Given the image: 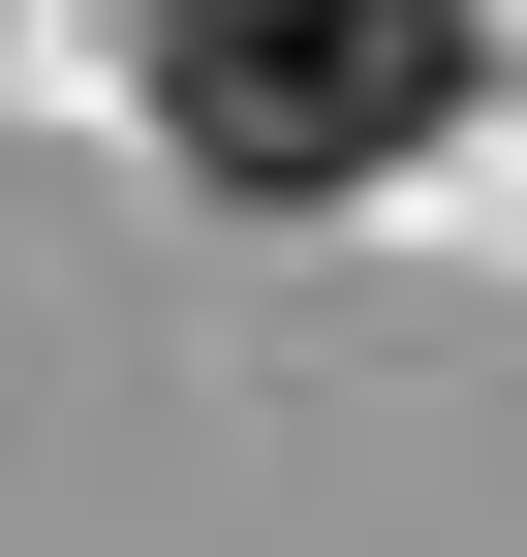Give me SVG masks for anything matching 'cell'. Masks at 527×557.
I'll list each match as a JSON object with an SVG mask.
<instances>
[{
  "label": "cell",
  "instance_id": "obj_1",
  "mask_svg": "<svg viewBox=\"0 0 527 557\" xmlns=\"http://www.w3.org/2000/svg\"><path fill=\"white\" fill-rule=\"evenodd\" d=\"M466 94V0H156V124L186 186H372Z\"/></svg>",
  "mask_w": 527,
  "mask_h": 557
}]
</instances>
